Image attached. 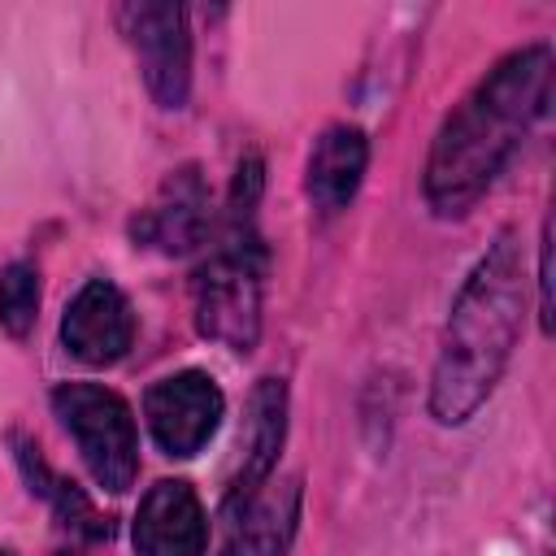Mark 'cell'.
Segmentation results:
<instances>
[{"label": "cell", "mask_w": 556, "mask_h": 556, "mask_svg": "<svg viewBox=\"0 0 556 556\" xmlns=\"http://www.w3.org/2000/svg\"><path fill=\"white\" fill-rule=\"evenodd\" d=\"M552 104V48L526 43L500 56L486 78L443 117L426 156V204L439 217L469 213L508 161L521 152L526 135L543 122Z\"/></svg>", "instance_id": "obj_1"}, {"label": "cell", "mask_w": 556, "mask_h": 556, "mask_svg": "<svg viewBox=\"0 0 556 556\" xmlns=\"http://www.w3.org/2000/svg\"><path fill=\"white\" fill-rule=\"evenodd\" d=\"M526 321V265L513 230H500L495 243L478 256L460 282L443 343L430 374V417L439 426H465L495 391L508 369V356Z\"/></svg>", "instance_id": "obj_2"}, {"label": "cell", "mask_w": 556, "mask_h": 556, "mask_svg": "<svg viewBox=\"0 0 556 556\" xmlns=\"http://www.w3.org/2000/svg\"><path fill=\"white\" fill-rule=\"evenodd\" d=\"M261 187H265L261 156H243L230 178L226 213L208 235L213 248L191 278L195 330L243 356L261 339V291H265V269H269V252L256 226Z\"/></svg>", "instance_id": "obj_3"}, {"label": "cell", "mask_w": 556, "mask_h": 556, "mask_svg": "<svg viewBox=\"0 0 556 556\" xmlns=\"http://www.w3.org/2000/svg\"><path fill=\"white\" fill-rule=\"evenodd\" d=\"M52 413L78 443V456L96 486L122 495L139 473V430L130 404L100 382H61L52 391Z\"/></svg>", "instance_id": "obj_4"}, {"label": "cell", "mask_w": 556, "mask_h": 556, "mask_svg": "<svg viewBox=\"0 0 556 556\" xmlns=\"http://www.w3.org/2000/svg\"><path fill=\"white\" fill-rule=\"evenodd\" d=\"M117 26L139 56V74L161 109H182L191 96V26L174 0L117 4Z\"/></svg>", "instance_id": "obj_5"}, {"label": "cell", "mask_w": 556, "mask_h": 556, "mask_svg": "<svg viewBox=\"0 0 556 556\" xmlns=\"http://www.w3.org/2000/svg\"><path fill=\"white\" fill-rule=\"evenodd\" d=\"M143 417L156 447L174 460H187L217 434L226 417V395L204 369H178L148 387Z\"/></svg>", "instance_id": "obj_6"}, {"label": "cell", "mask_w": 556, "mask_h": 556, "mask_svg": "<svg viewBox=\"0 0 556 556\" xmlns=\"http://www.w3.org/2000/svg\"><path fill=\"white\" fill-rule=\"evenodd\" d=\"M135 243L156 248L165 256H187L208 243L213 235V204L200 165H178L165 174L156 195L135 213L130 222Z\"/></svg>", "instance_id": "obj_7"}, {"label": "cell", "mask_w": 556, "mask_h": 556, "mask_svg": "<svg viewBox=\"0 0 556 556\" xmlns=\"http://www.w3.org/2000/svg\"><path fill=\"white\" fill-rule=\"evenodd\" d=\"M61 343L74 361L104 369L117 365L135 343V313L130 300L109 278H87L61 317Z\"/></svg>", "instance_id": "obj_8"}, {"label": "cell", "mask_w": 556, "mask_h": 556, "mask_svg": "<svg viewBox=\"0 0 556 556\" xmlns=\"http://www.w3.org/2000/svg\"><path fill=\"white\" fill-rule=\"evenodd\" d=\"M130 543L139 556H204L208 547V517L191 482L161 478L135 508Z\"/></svg>", "instance_id": "obj_9"}, {"label": "cell", "mask_w": 556, "mask_h": 556, "mask_svg": "<svg viewBox=\"0 0 556 556\" xmlns=\"http://www.w3.org/2000/svg\"><path fill=\"white\" fill-rule=\"evenodd\" d=\"M287 443V382L282 378H261L248 395V426H243V465L222 500V513H235L243 508L248 500H256L274 469H278V452Z\"/></svg>", "instance_id": "obj_10"}, {"label": "cell", "mask_w": 556, "mask_h": 556, "mask_svg": "<svg viewBox=\"0 0 556 556\" xmlns=\"http://www.w3.org/2000/svg\"><path fill=\"white\" fill-rule=\"evenodd\" d=\"M300 500H304L300 478H287L278 486L269 482L243 508L222 513L226 539H222L217 556H282L300 526Z\"/></svg>", "instance_id": "obj_11"}, {"label": "cell", "mask_w": 556, "mask_h": 556, "mask_svg": "<svg viewBox=\"0 0 556 556\" xmlns=\"http://www.w3.org/2000/svg\"><path fill=\"white\" fill-rule=\"evenodd\" d=\"M365 169H369V139L365 130L356 126H326L308 152V165H304V191L313 200V208L321 217H334L343 213L361 182H365Z\"/></svg>", "instance_id": "obj_12"}, {"label": "cell", "mask_w": 556, "mask_h": 556, "mask_svg": "<svg viewBox=\"0 0 556 556\" xmlns=\"http://www.w3.org/2000/svg\"><path fill=\"white\" fill-rule=\"evenodd\" d=\"M13 452H17V465H22V478L30 482V491H35L39 500H48V504H52L56 526H61L65 534H74V539H83V543H100V539H109V534H113L109 517H100V513L91 508V500H87L70 478H61V473L39 456V447H35L30 439L13 434Z\"/></svg>", "instance_id": "obj_13"}, {"label": "cell", "mask_w": 556, "mask_h": 556, "mask_svg": "<svg viewBox=\"0 0 556 556\" xmlns=\"http://www.w3.org/2000/svg\"><path fill=\"white\" fill-rule=\"evenodd\" d=\"M39 321V274L30 261H13L0 274V326L9 339H26Z\"/></svg>", "instance_id": "obj_14"}, {"label": "cell", "mask_w": 556, "mask_h": 556, "mask_svg": "<svg viewBox=\"0 0 556 556\" xmlns=\"http://www.w3.org/2000/svg\"><path fill=\"white\" fill-rule=\"evenodd\" d=\"M539 321L543 334H552V222H543L539 235Z\"/></svg>", "instance_id": "obj_15"}, {"label": "cell", "mask_w": 556, "mask_h": 556, "mask_svg": "<svg viewBox=\"0 0 556 556\" xmlns=\"http://www.w3.org/2000/svg\"><path fill=\"white\" fill-rule=\"evenodd\" d=\"M0 556H13V552H9V547H4V552H0Z\"/></svg>", "instance_id": "obj_16"}]
</instances>
